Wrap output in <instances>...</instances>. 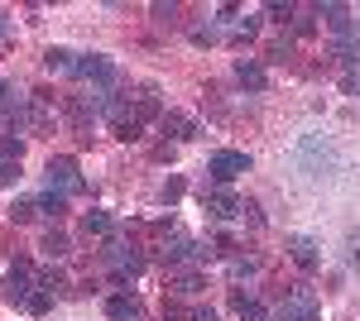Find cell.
<instances>
[{
    "instance_id": "13",
    "label": "cell",
    "mask_w": 360,
    "mask_h": 321,
    "mask_svg": "<svg viewBox=\"0 0 360 321\" xmlns=\"http://www.w3.org/2000/svg\"><path fill=\"white\" fill-rule=\"evenodd\" d=\"M44 63H49L53 72H77V58L68 53V48H49V53H44Z\"/></svg>"
},
{
    "instance_id": "4",
    "label": "cell",
    "mask_w": 360,
    "mask_h": 321,
    "mask_svg": "<svg viewBox=\"0 0 360 321\" xmlns=\"http://www.w3.org/2000/svg\"><path fill=\"white\" fill-rule=\"evenodd\" d=\"M0 297L10 302V307H29V297H34V283H29V268L15 264L5 273V283H0Z\"/></svg>"
},
{
    "instance_id": "18",
    "label": "cell",
    "mask_w": 360,
    "mask_h": 321,
    "mask_svg": "<svg viewBox=\"0 0 360 321\" xmlns=\"http://www.w3.org/2000/svg\"><path fill=\"white\" fill-rule=\"evenodd\" d=\"M49 307H53V293H44V288H34V297H29V312H34V317H44Z\"/></svg>"
},
{
    "instance_id": "14",
    "label": "cell",
    "mask_w": 360,
    "mask_h": 321,
    "mask_svg": "<svg viewBox=\"0 0 360 321\" xmlns=\"http://www.w3.org/2000/svg\"><path fill=\"white\" fill-rule=\"evenodd\" d=\"M82 230H86V235H111V216H106V211H86L82 216Z\"/></svg>"
},
{
    "instance_id": "3",
    "label": "cell",
    "mask_w": 360,
    "mask_h": 321,
    "mask_svg": "<svg viewBox=\"0 0 360 321\" xmlns=\"http://www.w3.org/2000/svg\"><path fill=\"white\" fill-rule=\"evenodd\" d=\"M101 254H106V264L115 268V283L135 278L139 268H144V259H139V254H135V249H130L125 240H106V249H101Z\"/></svg>"
},
{
    "instance_id": "7",
    "label": "cell",
    "mask_w": 360,
    "mask_h": 321,
    "mask_svg": "<svg viewBox=\"0 0 360 321\" xmlns=\"http://www.w3.org/2000/svg\"><path fill=\"white\" fill-rule=\"evenodd\" d=\"M159 130L164 134H173V139H197V120H188V115H183V110H164V115H159Z\"/></svg>"
},
{
    "instance_id": "1",
    "label": "cell",
    "mask_w": 360,
    "mask_h": 321,
    "mask_svg": "<svg viewBox=\"0 0 360 321\" xmlns=\"http://www.w3.org/2000/svg\"><path fill=\"white\" fill-rule=\"evenodd\" d=\"M274 321H322V307H317V297H312V288L307 283H298L293 293L278 302Z\"/></svg>"
},
{
    "instance_id": "17",
    "label": "cell",
    "mask_w": 360,
    "mask_h": 321,
    "mask_svg": "<svg viewBox=\"0 0 360 321\" xmlns=\"http://www.w3.org/2000/svg\"><path fill=\"white\" fill-rule=\"evenodd\" d=\"M236 312H240V321H269V317H264V307H259L255 297H236Z\"/></svg>"
},
{
    "instance_id": "27",
    "label": "cell",
    "mask_w": 360,
    "mask_h": 321,
    "mask_svg": "<svg viewBox=\"0 0 360 321\" xmlns=\"http://www.w3.org/2000/svg\"><path fill=\"white\" fill-rule=\"evenodd\" d=\"M255 29H259V25H255V20H236V39H250Z\"/></svg>"
},
{
    "instance_id": "16",
    "label": "cell",
    "mask_w": 360,
    "mask_h": 321,
    "mask_svg": "<svg viewBox=\"0 0 360 321\" xmlns=\"http://www.w3.org/2000/svg\"><path fill=\"white\" fill-rule=\"evenodd\" d=\"M39 249H44V254H49V259H63V254H68V235H58V230H49V235H44V244H39Z\"/></svg>"
},
{
    "instance_id": "24",
    "label": "cell",
    "mask_w": 360,
    "mask_h": 321,
    "mask_svg": "<svg viewBox=\"0 0 360 321\" xmlns=\"http://www.w3.org/2000/svg\"><path fill=\"white\" fill-rule=\"evenodd\" d=\"M34 211H39V202H15V207H10V216H15V221H29Z\"/></svg>"
},
{
    "instance_id": "2",
    "label": "cell",
    "mask_w": 360,
    "mask_h": 321,
    "mask_svg": "<svg viewBox=\"0 0 360 321\" xmlns=\"http://www.w3.org/2000/svg\"><path fill=\"white\" fill-rule=\"evenodd\" d=\"M77 77L91 81V96H101V101L115 91V67H111V58H101V53L77 58Z\"/></svg>"
},
{
    "instance_id": "21",
    "label": "cell",
    "mask_w": 360,
    "mask_h": 321,
    "mask_svg": "<svg viewBox=\"0 0 360 321\" xmlns=\"http://www.w3.org/2000/svg\"><path fill=\"white\" fill-rule=\"evenodd\" d=\"M39 288H44V293H58V288H63V273H58V268H44V273H39Z\"/></svg>"
},
{
    "instance_id": "5",
    "label": "cell",
    "mask_w": 360,
    "mask_h": 321,
    "mask_svg": "<svg viewBox=\"0 0 360 321\" xmlns=\"http://www.w3.org/2000/svg\"><path fill=\"white\" fill-rule=\"evenodd\" d=\"M44 173H49V188L63 192V197L82 192V178H77V163H72V159H53L49 168H44Z\"/></svg>"
},
{
    "instance_id": "10",
    "label": "cell",
    "mask_w": 360,
    "mask_h": 321,
    "mask_svg": "<svg viewBox=\"0 0 360 321\" xmlns=\"http://www.w3.org/2000/svg\"><path fill=\"white\" fill-rule=\"evenodd\" d=\"M288 254H293V264L303 268V273L317 268V244L307 240V235H288Z\"/></svg>"
},
{
    "instance_id": "15",
    "label": "cell",
    "mask_w": 360,
    "mask_h": 321,
    "mask_svg": "<svg viewBox=\"0 0 360 321\" xmlns=\"http://www.w3.org/2000/svg\"><path fill=\"white\" fill-rule=\"evenodd\" d=\"M39 211H49V216H53V221H58V216L68 211V197H63V192H53V188H49V192H44V197H39Z\"/></svg>"
},
{
    "instance_id": "22",
    "label": "cell",
    "mask_w": 360,
    "mask_h": 321,
    "mask_svg": "<svg viewBox=\"0 0 360 321\" xmlns=\"http://www.w3.org/2000/svg\"><path fill=\"white\" fill-rule=\"evenodd\" d=\"M255 259H231V278H250V273H255Z\"/></svg>"
},
{
    "instance_id": "8",
    "label": "cell",
    "mask_w": 360,
    "mask_h": 321,
    "mask_svg": "<svg viewBox=\"0 0 360 321\" xmlns=\"http://www.w3.org/2000/svg\"><path fill=\"white\" fill-rule=\"evenodd\" d=\"M106 317H111V321H144V307H139L135 297L115 293L111 302H106Z\"/></svg>"
},
{
    "instance_id": "26",
    "label": "cell",
    "mask_w": 360,
    "mask_h": 321,
    "mask_svg": "<svg viewBox=\"0 0 360 321\" xmlns=\"http://www.w3.org/2000/svg\"><path fill=\"white\" fill-rule=\"evenodd\" d=\"M193 39H197V44H217V39H221V29H212V25H207V29H197Z\"/></svg>"
},
{
    "instance_id": "6",
    "label": "cell",
    "mask_w": 360,
    "mask_h": 321,
    "mask_svg": "<svg viewBox=\"0 0 360 321\" xmlns=\"http://www.w3.org/2000/svg\"><path fill=\"white\" fill-rule=\"evenodd\" d=\"M207 168H212V178H217V183H231V178H240V173L250 168V159L240 154V149H221V154H212Z\"/></svg>"
},
{
    "instance_id": "19",
    "label": "cell",
    "mask_w": 360,
    "mask_h": 321,
    "mask_svg": "<svg viewBox=\"0 0 360 321\" xmlns=\"http://www.w3.org/2000/svg\"><path fill=\"white\" fill-rule=\"evenodd\" d=\"M178 293H202V273H193V268H188V273H178Z\"/></svg>"
},
{
    "instance_id": "11",
    "label": "cell",
    "mask_w": 360,
    "mask_h": 321,
    "mask_svg": "<svg viewBox=\"0 0 360 321\" xmlns=\"http://www.w3.org/2000/svg\"><path fill=\"white\" fill-rule=\"evenodd\" d=\"M212 211L221 216V221H231V216H240V211H245V202H240L236 192H217V197H212Z\"/></svg>"
},
{
    "instance_id": "25",
    "label": "cell",
    "mask_w": 360,
    "mask_h": 321,
    "mask_svg": "<svg viewBox=\"0 0 360 321\" xmlns=\"http://www.w3.org/2000/svg\"><path fill=\"white\" fill-rule=\"evenodd\" d=\"M15 178H20V163H0V188L15 183Z\"/></svg>"
},
{
    "instance_id": "23",
    "label": "cell",
    "mask_w": 360,
    "mask_h": 321,
    "mask_svg": "<svg viewBox=\"0 0 360 321\" xmlns=\"http://www.w3.org/2000/svg\"><path fill=\"white\" fill-rule=\"evenodd\" d=\"M298 15V5H269V20H278V25H288Z\"/></svg>"
},
{
    "instance_id": "29",
    "label": "cell",
    "mask_w": 360,
    "mask_h": 321,
    "mask_svg": "<svg viewBox=\"0 0 360 321\" xmlns=\"http://www.w3.org/2000/svg\"><path fill=\"white\" fill-rule=\"evenodd\" d=\"M351 259L360 264V235H351Z\"/></svg>"
},
{
    "instance_id": "30",
    "label": "cell",
    "mask_w": 360,
    "mask_h": 321,
    "mask_svg": "<svg viewBox=\"0 0 360 321\" xmlns=\"http://www.w3.org/2000/svg\"><path fill=\"white\" fill-rule=\"evenodd\" d=\"M5 34H10V15H0V39H5Z\"/></svg>"
},
{
    "instance_id": "20",
    "label": "cell",
    "mask_w": 360,
    "mask_h": 321,
    "mask_svg": "<svg viewBox=\"0 0 360 321\" xmlns=\"http://www.w3.org/2000/svg\"><path fill=\"white\" fill-rule=\"evenodd\" d=\"M149 15H154L159 25H173V20H178V5H164V0H159V5H149Z\"/></svg>"
},
{
    "instance_id": "9",
    "label": "cell",
    "mask_w": 360,
    "mask_h": 321,
    "mask_svg": "<svg viewBox=\"0 0 360 321\" xmlns=\"http://www.w3.org/2000/svg\"><path fill=\"white\" fill-rule=\"evenodd\" d=\"M236 81H240V86H250V91H264V86H269L264 67H259L255 58H240V63H236Z\"/></svg>"
},
{
    "instance_id": "12",
    "label": "cell",
    "mask_w": 360,
    "mask_h": 321,
    "mask_svg": "<svg viewBox=\"0 0 360 321\" xmlns=\"http://www.w3.org/2000/svg\"><path fill=\"white\" fill-rule=\"evenodd\" d=\"M130 110H135L139 125H144V120H154V115H164V110H159V101H154V91H139L135 101H130Z\"/></svg>"
},
{
    "instance_id": "28",
    "label": "cell",
    "mask_w": 360,
    "mask_h": 321,
    "mask_svg": "<svg viewBox=\"0 0 360 321\" xmlns=\"http://www.w3.org/2000/svg\"><path fill=\"white\" fill-rule=\"evenodd\" d=\"M188 321H217V312H212V307H197V312H193Z\"/></svg>"
}]
</instances>
